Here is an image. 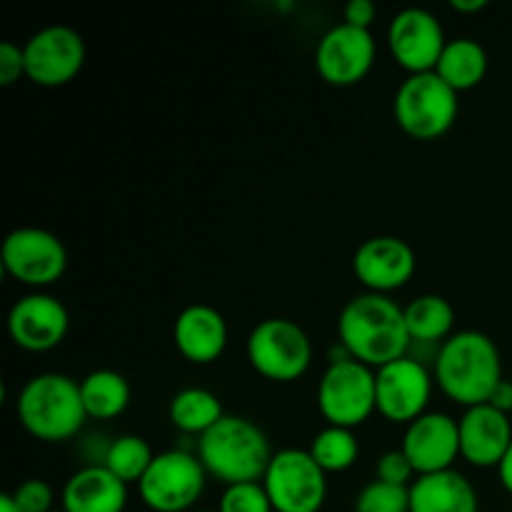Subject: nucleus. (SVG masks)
I'll use <instances>...</instances> for the list:
<instances>
[{"mask_svg":"<svg viewBox=\"0 0 512 512\" xmlns=\"http://www.w3.org/2000/svg\"><path fill=\"white\" fill-rule=\"evenodd\" d=\"M355 512H410V488L373 480L355 498Z\"/></svg>","mask_w":512,"mask_h":512,"instance_id":"nucleus-28","label":"nucleus"},{"mask_svg":"<svg viewBox=\"0 0 512 512\" xmlns=\"http://www.w3.org/2000/svg\"><path fill=\"white\" fill-rule=\"evenodd\" d=\"M403 310L410 343H440L448 338L455 325V310L443 295H420V298L410 300Z\"/></svg>","mask_w":512,"mask_h":512,"instance_id":"nucleus-23","label":"nucleus"},{"mask_svg":"<svg viewBox=\"0 0 512 512\" xmlns=\"http://www.w3.org/2000/svg\"><path fill=\"white\" fill-rule=\"evenodd\" d=\"M50 512H65V510H50Z\"/></svg>","mask_w":512,"mask_h":512,"instance_id":"nucleus-39","label":"nucleus"},{"mask_svg":"<svg viewBox=\"0 0 512 512\" xmlns=\"http://www.w3.org/2000/svg\"><path fill=\"white\" fill-rule=\"evenodd\" d=\"M388 45L400 68L410 75H420L435 73L448 40L443 25L430 10L405 8L390 20Z\"/></svg>","mask_w":512,"mask_h":512,"instance_id":"nucleus-13","label":"nucleus"},{"mask_svg":"<svg viewBox=\"0 0 512 512\" xmlns=\"http://www.w3.org/2000/svg\"><path fill=\"white\" fill-rule=\"evenodd\" d=\"M173 340L178 353L195 365L215 363L228 345L225 318L210 305H190L175 318Z\"/></svg>","mask_w":512,"mask_h":512,"instance_id":"nucleus-19","label":"nucleus"},{"mask_svg":"<svg viewBox=\"0 0 512 512\" xmlns=\"http://www.w3.org/2000/svg\"><path fill=\"white\" fill-rule=\"evenodd\" d=\"M80 398L88 418L113 420L130 405V385L115 370H95L80 380Z\"/></svg>","mask_w":512,"mask_h":512,"instance_id":"nucleus-24","label":"nucleus"},{"mask_svg":"<svg viewBox=\"0 0 512 512\" xmlns=\"http://www.w3.org/2000/svg\"><path fill=\"white\" fill-rule=\"evenodd\" d=\"M338 335L348 353L368 368L395 363L410 350L405 310L380 293H363L350 300L338 318Z\"/></svg>","mask_w":512,"mask_h":512,"instance_id":"nucleus-1","label":"nucleus"},{"mask_svg":"<svg viewBox=\"0 0 512 512\" xmlns=\"http://www.w3.org/2000/svg\"><path fill=\"white\" fill-rule=\"evenodd\" d=\"M435 73H438L455 93L473 90L475 85L483 83L485 73H488V53H485V48L478 40H448Z\"/></svg>","mask_w":512,"mask_h":512,"instance_id":"nucleus-22","label":"nucleus"},{"mask_svg":"<svg viewBox=\"0 0 512 512\" xmlns=\"http://www.w3.org/2000/svg\"><path fill=\"white\" fill-rule=\"evenodd\" d=\"M353 273L368 293L388 295L410 283L415 273V253L405 240L378 235L355 250Z\"/></svg>","mask_w":512,"mask_h":512,"instance_id":"nucleus-17","label":"nucleus"},{"mask_svg":"<svg viewBox=\"0 0 512 512\" xmlns=\"http://www.w3.org/2000/svg\"><path fill=\"white\" fill-rule=\"evenodd\" d=\"M13 500L20 512H50L53 510V488L45 480H25L13 490Z\"/></svg>","mask_w":512,"mask_h":512,"instance_id":"nucleus-31","label":"nucleus"},{"mask_svg":"<svg viewBox=\"0 0 512 512\" xmlns=\"http://www.w3.org/2000/svg\"><path fill=\"white\" fill-rule=\"evenodd\" d=\"M430 393H433V378L428 365L408 355L375 370L378 413L390 423H415L420 415H425Z\"/></svg>","mask_w":512,"mask_h":512,"instance_id":"nucleus-12","label":"nucleus"},{"mask_svg":"<svg viewBox=\"0 0 512 512\" xmlns=\"http://www.w3.org/2000/svg\"><path fill=\"white\" fill-rule=\"evenodd\" d=\"M375 5L370 3V0H350L348 5H345V20L343 23L353 25V28H363V30H370V25H373L375 20Z\"/></svg>","mask_w":512,"mask_h":512,"instance_id":"nucleus-33","label":"nucleus"},{"mask_svg":"<svg viewBox=\"0 0 512 512\" xmlns=\"http://www.w3.org/2000/svg\"><path fill=\"white\" fill-rule=\"evenodd\" d=\"M460 425V455L475 468H498L512 443L510 418L493 405L465 410Z\"/></svg>","mask_w":512,"mask_h":512,"instance_id":"nucleus-18","label":"nucleus"},{"mask_svg":"<svg viewBox=\"0 0 512 512\" xmlns=\"http://www.w3.org/2000/svg\"><path fill=\"white\" fill-rule=\"evenodd\" d=\"M195 512H215V510H195Z\"/></svg>","mask_w":512,"mask_h":512,"instance_id":"nucleus-38","label":"nucleus"},{"mask_svg":"<svg viewBox=\"0 0 512 512\" xmlns=\"http://www.w3.org/2000/svg\"><path fill=\"white\" fill-rule=\"evenodd\" d=\"M488 405H493L495 410H500V413H512V383L510 380H500L498 388L493 390V395H490Z\"/></svg>","mask_w":512,"mask_h":512,"instance_id":"nucleus-34","label":"nucleus"},{"mask_svg":"<svg viewBox=\"0 0 512 512\" xmlns=\"http://www.w3.org/2000/svg\"><path fill=\"white\" fill-rule=\"evenodd\" d=\"M170 423L185 435H205L220 418H223V405L210 390L185 388L170 400Z\"/></svg>","mask_w":512,"mask_h":512,"instance_id":"nucleus-25","label":"nucleus"},{"mask_svg":"<svg viewBox=\"0 0 512 512\" xmlns=\"http://www.w3.org/2000/svg\"><path fill=\"white\" fill-rule=\"evenodd\" d=\"M275 512H320L328 495V473L308 450H280L263 478Z\"/></svg>","mask_w":512,"mask_h":512,"instance_id":"nucleus-7","label":"nucleus"},{"mask_svg":"<svg viewBox=\"0 0 512 512\" xmlns=\"http://www.w3.org/2000/svg\"><path fill=\"white\" fill-rule=\"evenodd\" d=\"M478 493L458 470L420 475L410 485V512H478Z\"/></svg>","mask_w":512,"mask_h":512,"instance_id":"nucleus-21","label":"nucleus"},{"mask_svg":"<svg viewBox=\"0 0 512 512\" xmlns=\"http://www.w3.org/2000/svg\"><path fill=\"white\" fill-rule=\"evenodd\" d=\"M405 458L415 475H435L453 470L460 455V425L445 413H425L408 425L403 438Z\"/></svg>","mask_w":512,"mask_h":512,"instance_id":"nucleus-16","label":"nucleus"},{"mask_svg":"<svg viewBox=\"0 0 512 512\" xmlns=\"http://www.w3.org/2000/svg\"><path fill=\"white\" fill-rule=\"evenodd\" d=\"M128 505V485L105 465H85L70 475L63 488L65 512H123Z\"/></svg>","mask_w":512,"mask_h":512,"instance_id":"nucleus-20","label":"nucleus"},{"mask_svg":"<svg viewBox=\"0 0 512 512\" xmlns=\"http://www.w3.org/2000/svg\"><path fill=\"white\" fill-rule=\"evenodd\" d=\"M218 512H275L263 483L228 485L220 498Z\"/></svg>","mask_w":512,"mask_h":512,"instance_id":"nucleus-29","label":"nucleus"},{"mask_svg":"<svg viewBox=\"0 0 512 512\" xmlns=\"http://www.w3.org/2000/svg\"><path fill=\"white\" fill-rule=\"evenodd\" d=\"M415 478V468L410 465V460L405 458L403 450H388V453L380 455L378 465H375V480H383V483L400 485V488H410V480Z\"/></svg>","mask_w":512,"mask_h":512,"instance_id":"nucleus-30","label":"nucleus"},{"mask_svg":"<svg viewBox=\"0 0 512 512\" xmlns=\"http://www.w3.org/2000/svg\"><path fill=\"white\" fill-rule=\"evenodd\" d=\"M3 270L30 288H48L63 278L68 250L58 235L43 228H15L0 248Z\"/></svg>","mask_w":512,"mask_h":512,"instance_id":"nucleus-10","label":"nucleus"},{"mask_svg":"<svg viewBox=\"0 0 512 512\" xmlns=\"http://www.w3.org/2000/svg\"><path fill=\"white\" fill-rule=\"evenodd\" d=\"M485 0H450V8L458 10V13H478L485 8Z\"/></svg>","mask_w":512,"mask_h":512,"instance_id":"nucleus-36","label":"nucleus"},{"mask_svg":"<svg viewBox=\"0 0 512 512\" xmlns=\"http://www.w3.org/2000/svg\"><path fill=\"white\" fill-rule=\"evenodd\" d=\"M25 75V53L15 43H0V85H13Z\"/></svg>","mask_w":512,"mask_h":512,"instance_id":"nucleus-32","label":"nucleus"},{"mask_svg":"<svg viewBox=\"0 0 512 512\" xmlns=\"http://www.w3.org/2000/svg\"><path fill=\"white\" fill-rule=\"evenodd\" d=\"M268 438L248 418L223 415L198 440V460L205 473L228 488L240 483H263L273 460Z\"/></svg>","mask_w":512,"mask_h":512,"instance_id":"nucleus-3","label":"nucleus"},{"mask_svg":"<svg viewBox=\"0 0 512 512\" xmlns=\"http://www.w3.org/2000/svg\"><path fill=\"white\" fill-rule=\"evenodd\" d=\"M498 470H500V483H503V488L512 495V443H510L508 453H505L503 463L498 465Z\"/></svg>","mask_w":512,"mask_h":512,"instance_id":"nucleus-35","label":"nucleus"},{"mask_svg":"<svg viewBox=\"0 0 512 512\" xmlns=\"http://www.w3.org/2000/svg\"><path fill=\"white\" fill-rule=\"evenodd\" d=\"M248 360L253 370L273 383H293L308 373L313 345L298 323L270 318L255 325L248 338Z\"/></svg>","mask_w":512,"mask_h":512,"instance_id":"nucleus-6","label":"nucleus"},{"mask_svg":"<svg viewBox=\"0 0 512 512\" xmlns=\"http://www.w3.org/2000/svg\"><path fill=\"white\" fill-rule=\"evenodd\" d=\"M433 370L440 390L463 408L488 403L503 380L498 345L478 330L450 335L440 345Z\"/></svg>","mask_w":512,"mask_h":512,"instance_id":"nucleus-2","label":"nucleus"},{"mask_svg":"<svg viewBox=\"0 0 512 512\" xmlns=\"http://www.w3.org/2000/svg\"><path fill=\"white\" fill-rule=\"evenodd\" d=\"M25 53V78L43 88H60L80 73L85 63V40L68 25H50L38 30Z\"/></svg>","mask_w":512,"mask_h":512,"instance_id":"nucleus-11","label":"nucleus"},{"mask_svg":"<svg viewBox=\"0 0 512 512\" xmlns=\"http://www.w3.org/2000/svg\"><path fill=\"white\" fill-rule=\"evenodd\" d=\"M153 460V450H150V445L140 435H120V438L108 443V453H105L103 465L115 478L130 485L143 480V475L148 473Z\"/></svg>","mask_w":512,"mask_h":512,"instance_id":"nucleus-26","label":"nucleus"},{"mask_svg":"<svg viewBox=\"0 0 512 512\" xmlns=\"http://www.w3.org/2000/svg\"><path fill=\"white\" fill-rule=\"evenodd\" d=\"M375 63V40L370 30L340 23L320 38L315 48V68L325 83L350 88L365 80Z\"/></svg>","mask_w":512,"mask_h":512,"instance_id":"nucleus-14","label":"nucleus"},{"mask_svg":"<svg viewBox=\"0 0 512 512\" xmlns=\"http://www.w3.org/2000/svg\"><path fill=\"white\" fill-rule=\"evenodd\" d=\"M68 328V310L53 295H25L8 313L10 338L28 353H48V350L58 348L68 335Z\"/></svg>","mask_w":512,"mask_h":512,"instance_id":"nucleus-15","label":"nucleus"},{"mask_svg":"<svg viewBox=\"0 0 512 512\" xmlns=\"http://www.w3.org/2000/svg\"><path fill=\"white\" fill-rule=\"evenodd\" d=\"M20 425L43 443H63L83 428L85 413L80 383L60 373H43L23 385L15 403Z\"/></svg>","mask_w":512,"mask_h":512,"instance_id":"nucleus-4","label":"nucleus"},{"mask_svg":"<svg viewBox=\"0 0 512 512\" xmlns=\"http://www.w3.org/2000/svg\"><path fill=\"white\" fill-rule=\"evenodd\" d=\"M0 512H20V508L15 505L13 495H10V493H5L3 498H0Z\"/></svg>","mask_w":512,"mask_h":512,"instance_id":"nucleus-37","label":"nucleus"},{"mask_svg":"<svg viewBox=\"0 0 512 512\" xmlns=\"http://www.w3.org/2000/svg\"><path fill=\"white\" fill-rule=\"evenodd\" d=\"M308 453L313 455V460L325 470V473H343V470L353 468L355 465L360 445L358 440H355L353 430L328 425V428L320 430V433L315 435Z\"/></svg>","mask_w":512,"mask_h":512,"instance_id":"nucleus-27","label":"nucleus"},{"mask_svg":"<svg viewBox=\"0 0 512 512\" xmlns=\"http://www.w3.org/2000/svg\"><path fill=\"white\" fill-rule=\"evenodd\" d=\"M400 128L415 140H435L458 118V93L438 73L410 75L393 100Z\"/></svg>","mask_w":512,"mask_h":512,"instance_id":"nucleus-5","label":"nucleus"},{"mask_svg":"<svg viewBox=\"0 0 512 512\" xmlns=\"http://www.w3.org/2000/svg\"><path fill=\"white\" fill-rule=\"evenodd\" d=\"M318 408L335 428L363 425L378 410L373 368L358 360L330 363L318 385Z\"/></svg>","mask_w":512,"mask_h":512,"instance_id":"nucleus-8","label":"nucleus"},{"mask_svg":"<svg viewBox=\"0 0 512 512\" xmlns=\"http://www.w3.org/2000/svg\"><path fill=\"white\" fill-rule=\"evenodd\" d=\"M203 463L185 450L155 455L148 473L138 483L140 498L153 512H188L205 490Z\"/></svg>","mask_w":512,"mask_h":512,"instance_id":"nucleus-9","label":"nucleus"}]
</instances>
